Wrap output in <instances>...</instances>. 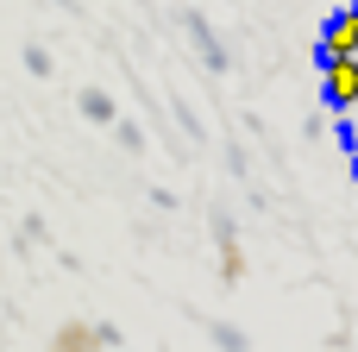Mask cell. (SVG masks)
Listing matches in <instances>:
<instances>
[{"label": "cell", "instance_id": "1", "mask_svg": "<svg viewBox=\"0 0 358 352\" xmlns=\"http://www.w3.org/2000/svg\"><path fill=\"white\" fill-rule=\"evenodd\" d=\"M321 94H327V107L352 113V107H358V57H334V63H321Z\"/></svg>", "mask_w": 358, "mask_h": 352}, {"label": "cell", "instance_id": "2", "mask_svg": "<svg viewBox=\"0 0 358 352\" xmlns=\"http://www.w3.org/2000/svg\"><path fill=\"white\" fill-rule=\"evenodd\" d=\"M334 57H358V6L334 13L321 31V63H334Z\"/></svg>", "mask_w": 358, "mask_h": 352}, {"label": "cell", "instance_id": "3", "mask_svg": "<svg viewBox=\"0 0 358 352\" xmlns=\"http://www.w3.org/2000/svg\"><path fill=\"white\" fill-rule=\"evenodd\" d=\"M214 246H220V277L239 283V277H245V252H239V233H233L227 214H214Z\"/></svg>", "mask_w": 358, "mask_h": 352}, {"label": "cell", "instance_id": "4", "mask_svg": "<svg viewBox=\"0 0 358 352\" xmlns=\"http://www.w3.org/2000/svg\"><path fill=\"white\" fill-rule=\"evenodd\" d=\"M182 25L195 31V50H201V63H208V69H227V50H220V38H214V25H208L201 13H182Z\"/></svg>", "mask_w": 358, "mask_h": 352}, {"label": "cell", "instance_id": "5", "mask_svg": "<svg viewBox=\"0 0 358 352\" xmlns=\"http://www.w3.org/2000/svg\"><path fill=\"white\" fill-rule=\"evenodd\" d=\"M50 352H101V340H94V328H88V321H63V328H57V340H50Z\"/></svg>", "mask_w": 358, "mask_h": 352}, {"label": "cell", "instance_id": "6", "mask_svg": "<svg viewBox=\"0 0 358 352\" xmlns=\"http://www.w3.org/2000/svg\"><path fill=\"white\" fill-rule=\"evenodd\" d=\"M82 113L94 120V126H113L120 113H113V94H101V88H82Z\"/></svg>", "mask_w": 358, "mask_h": 352}, {"label": "cell", "instance_id": "7", "mask_svg": "<svg viewBox=\"0 0 358 352\" xmlns=\"http://www.w3.org/2000/svg\"><path fill=\"white\" fill-rule=\"evenodd\" d=\"M113 139H120V145H126V151H145V132H138V126H132V120H113Z\"/></svg>", "mask_w": 358, "mask_h": 352}, {"label": "cell", "instance_id": "8", "mask_svg": "<svg viewBox=\"0 0 358 352\" xmlns=\"http://www.w3.org/2000/svg\"><path fill=\"white\" fill-rule=\"evenodd\" d=\"M214 346L220 352H245V334H239V328H214Z\"/></svg>", "mask_w": 358, "mask_h": 352}, {"label": "cell", "instance_id": "9", "mask_svg": "<svg viewBox=\"0 0 358 352\" xmlns=\"http://www.w3.org/2000/svg\"><path fill=\"white\" fill-rule=\"evenodd\" d=\"M25 69H31V76H50V50L31 44V50H25Z\"/></svg>", "mask_w": 358, "mask_h": 352}]
</instances>
